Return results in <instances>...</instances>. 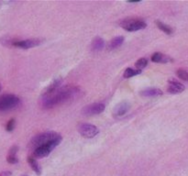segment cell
I'll return each instance as SVG.
<instances>
[{
    "mask_svg": "<svg viewBox=\"0 0 188 176\" xmlns=\"http://www.w3.org/2000/svg\"><path fill=\"white\" fill-rule=\"evenodd\" d=\"M106 108V105L102 103H96L86 105L83 108V114L85 116H93V115H98L102 113Z\"/></svg>",
    "mask_w": 188,
    "mask_h": 176,
    "instance_id": "7",
    "label": "cell"
},
{
    "mask_svg": "<svg viewBox=\"0 0 188 176\" xmlns=\"http://www.w3.org/2000/svg\"><path fill=\"white\" fill-rule=\"evenodd\" d=\"M168 83H169V86L167 88V91L170 94H179L185 90V85L174 79H170Z\"/></svg>",
    "mask_w": 188,
    "mask_h": 176,
    "instance_id": "9",
    "label": "cell"
},
{
    "mask_svg": "<svg viewBox=\"0 0 188 176\" xmlns=\"http://www.w3.org/2000/svg\"><path fill=\"white\" fill-rule=\"evenodd\" d=\"M78 130L81 135L85 139H92L99 133V129L96 126L87 123H82L78 127Z\"/></svg>",
    "mask_w": 188,
    "mask_h": 176,
    "instance_id": "6",
    "label": "cell"
},
{
    "mask_svg": "<svg viewBox=\"0 0 188 176\" xmlns=\"http://www.w3.org/2000/svg\"><path fill=\"white\" fill-rule=\"evenodd\" d=\"M176 75H177V76H178L181 80H184V81L188 82V72H186V70H184V69H179V70H177Z\"/></svg>",
    "mask_w": 188,
    "mask_h": 176,
    "instance_id": "20",
    "label": "cell"
},
{
    "mask_svg": "<svg viewBox=\"0 0 188 176\" xmlns=\"http://www.w3.org/2000/svg\"><path fill=\"white\" fill-rule=\"evenodd\" d=\"M21 176H26V175H21Z\"/></svg>",
    "mask_w": 188,
    "mask_h": 176,
    "instance_id": "25",
    "label": "cell"
},
{
    "mask_svg": "<svg viewBox=\"0 0 188 176\" xmlns=\"http://www.w3.org/2000/svg\"><path fill=\"white\" fill-rule=\"evenodd\" d=\"M18 150H19L18 146H13V147H12V148L10 149V151H9V153H8V155H11V156H16V153H17Z\"/></svg>",
    "mask_w": 188,
    "mask_h": 176,
    "instance_id": "23",
    "label": "cell"
},
{
    "mask_svg": "<svg viewBox=\"0 0 188 176\" xmlns=\"http://www.w3.org/2000/svg\"><path fill=\"white\" fill-rule=\"evenodd\" d=\"M62 136L59 135L55 140H52L51 142H49V143H47V144H45V145H43V146H41L40 148H38V149H36L34 151V156L36 158H44V157H47L62 142Z\"/></svg>",
    "mask_w": 188,
    "mask_h": 176,
    "instance_id": "3",
    "label": "cell"
},
{
    "mask_svg": "<svg viewBox=\"0 0 188 176\" xmlns=\"http://www.w3.org/2000/svg\"><path fill=\"white\" fill-rule=\"evenodd\" d=\"M20 103L19 98L15 95L0 96V111H8L16 108Z\"/></svg>",
    "mask_w": 188,
    "mask_h": 176,
    "instance_id": "4",
    "label": "cell"
},
{
    "mask_svg": "<svg viewBox=\"0 0 188 176\" xmlns=\"http://www.w3.org/2000/svg\"><path fill=\"white\" fill-rule=\"evenodd\" d=\"M141 73L140 70H137V69H131V68H127L126 71L124 72V78H131L133 76L138 75Z\"/></svg>",
    "mask_w": 188,
    "mask_h": 176,
    "instance_id": "18",
    "label": "cell"
},
{
    "mask_svg": "<svg viewBox=\"0 0 188 176\" xmlns=\"http://www.w3.org/2000/svg\"><path fill=\"white\" fill-rule=\"evenodd\" d=\"M6 160H7V161H8L9 163H11V164H15V163H17V162L19 161V160H18V158H17L16 156H11V155H8Z\"/></svg>",
    "mask_w": 188,
    "mask_h": 176,
    "instance_id": "22",
    "label": "cell"
},
{
    "mask_svg": "<svg viewBox=\"0 0 188 176\" xmlns=\"http://www.w3.org/2000/svg\"><path fill=\"white\" fill-rule=\"evenodd\" d=\"M105 47V41L102 38L96 37L92 41V50L94 51H99Z\"/></svg>",
    "mask_w": 188,
    "mask_h": 176,
    "instance_id": "15",
    "label": "cell"
},
{
    "mask_svg": "<svg viewBox=\"0 0 188 176\" xmlns=\"http://www.w3.org/2000/svg\"><path fill=\"white\" fill-rule=\"evenodd\" d=\"M41 44V40L38 39H29V40H25V41H15L13 46L21 48V49H30L33 47H36Z\"/></svg>",
    "mask_w": 188,
    "mask_h": 176,
    "instance_id": "8",
    "label": "cell"
},
{
    "mask_svg": "<svg viewBox=\"0 0 188 176\" xmlns=\"http://www.w3.org/2000/svg\"><path fill=\"white\" fill-rule=\"evenodd\" d=\"M80 94V89L74 86H65L60 87L55 92L42 96V106L44 108H53L56 105H61L64 102L72 100L75 97H77Z\"/></svg>",
    "mask_w": 188,
    "mask_h": 176,
    "instance_id": "1",
    "label": "cell"
},
{
    "mask_svg": "<svg viewBox=\"0 0 188 176\" xmlns=\"http://www.w3.org/2000/svg\"><path fill=\"white\" fill-rule=\"evenodd\" d=\"M152 61L153 62H157V63H167V62H172L173 59L165 54L156 52L152 56Z\"/></svg>",
    "mask_w": 188,
    "mask_h": 176,
    "instance_id": "12",
    "label": "cell"
},
{
    "mask_svg": "<svg viewBox=\"0 0 188 176\" xmlns=\"http://www.w3.org/2000/svg\"><path fill=\"white\" fill-rule=\"evenodd\" d=\"M123 41H124V37H123V36H118V37H115V38L112 39L111 41L109 42L108 49L109 50H115V49L120 47L121 44L123 43Z\"/></svg>",
    "mask_w": 188,
    "mask_h": 176,
    "instance_id": "14",
    "label": "cell"
},
{
    "mask_svg": "<svg viewBox=\"0 0 188 176\" xmlns=\"http://www.w3.org/2000/svg\"><path fill=\"white\" fill-rule=\"evenodd\" d=\"M0 91H1V84H0Z\"/></svg>",
    "mask_w": 188,
    "mask_h": 176,
    "instance_id": "24",
    "label": "cell"
},
{
    "mask_svg": "<svg viewBox=\"0 0 188 176\" xmlns=\"http://www.w3.org/2000/svg\"><path fill=\"white\" fill-rule=\"evenodd\" d=\"M120 26L126 29L127 31H130V32H134V31H138L140 29H143L147 27L146 22H144L141 19H127L125 20H123Z\"/></svg>",
    "mask_w": 188,
    "mask_h": 176,
    "instance_id": "5",
    "label": "cell"
},
{
    "mask_svg": "<svg viewBox=\"0 0 188 176\" xmlns=\"http://www.w3.org/2000/svg\"><path fill=\"white\" fill-rule=\"evenodd\" d=\"M62 84V78H58V79H55L53 82L45 89L44 93H43V96H46V95H50L52 93L55 92L57 89H59L61 87V84Z\"/></svg>",
    "mask_w": 188,
    "mask_h": 176,
    "instance_id": "13",
    "label": "cell"
},
{
    "mask_svg": "<svg viewBox=\"0 0 188 176\" xmlns=\"http://www.w3.org/2000/svg\"><path fill=\"white\" fill-rule=\"evenodd\" d=\"M156 25L161 29V31H163L164 33H166L168 35H171L173 33V28L170 26L164 24L163 22H161L160 20H156Z\"/></svg>",
    "mask_w": 188,
    "mask_h": 176,
    "instance_id": "17",
    "label": "cell"
},
{
    "mask_svg": "<svg viewBox=\"0 0 188 176\" xmlns=\"http://www.w3.org/2000/svg\"><path fill=\"white\" fill-rule=\"evenodd\" d=\"M139 94H140V96H142L144 97H156L162 96L163 92L161 89H158V88H148V89L140 91Z\"/></svg>",
    "mask_w": 188,
    "mask_h": 176,
    "instance_id": "11",
    "label": "cell"
},
{
    "mask_svg": "<svg viewBox=\"0 0 188 176\" xmlns=\"http://www.w3.org/2000/svg\"><path fill=\"white\" fill-rule=\"evenodd\" d=\"M130 107V104L128 102H120L113 109V115H114V117L124 116L129 111Z\"/></svg>",
    "mask_w": 188,
    "mask_h": 176,
    "instance_id": "10",
    "label": "cell"
},
{
    "mask_svg": "<svg viewBox=\"0 0 188 176\" xmlns=\"http://www.w3.org/2000/svg\"><path fill=\"white\" fill-rule=\"evenodd\" d=\"M59 136L58 133L54 132V131H48V132H44V133H41L36 135L35 137H33L29 142V148L33 149L34 151L49 142H51L52 140H55L57 137Z\"/></svg>",
    "mask_w": 188,
    "mask_h": 176,
    "instance_id": "2",
    "label": "cell"
},
{
    "mask_svg": "<svg viewBox=\"0 0 188 176\" xmlns=\"http://www.w3.org/2000/svg\"><path fill=\"white\" fill-rule=\"evenodd\" d=\"M148 64V60L146 58H140L136 62H135V67L137 70H142L143 68H145Z\"/></svg>",
    "mask_w": 188,
    "mask_h": 176,
    "instance_id": "19",
    "label": "cell"
},
{
    "mask_svg": "<svg viewBox=\"0 0 188 176\" xmlns=\"http://www.w3.org/2000/svg\"><path fill=\"white\" fill-rule=\"evenodd\" d=\"M28 162L29 163L31 169L36 173V174L41 175V166H40V164L38 163V161H37L33 157H28Z\"/></svg>",
    "mask_w": 188,
    "mask_h": 176,
    "instance_id": "16",
    "label": "cell"
},
{
    "mask_svg": "<svg viewBox=\"0 0 188 176\" xmlns=\"http://www.w3.org/2000/svg\"><path fill=\"white\" fill-rule=\"evenodd\" d=\"M15 119H10L8 122H7V124H6V129L8 131V132H11L13 129H14V127H15Z\"/></svg>",
    "mask_w": 188,
    "mask_h": 176,
    "instance_id": "21",
    "label": "cell"
}]
</instances>
